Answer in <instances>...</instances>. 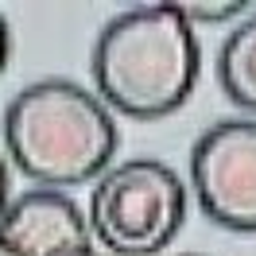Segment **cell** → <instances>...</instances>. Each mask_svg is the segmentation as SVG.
Returning <instances> with one entry per match:
<instances>
[{
	"label": "cell",
	"mask_w": 256,
	"mask_h": 256,
	"mask_svg": "<svg viewBox=\"0 0 256 256\" xmlns=\"http://www.w3.org/2000/svg\"><path fill=\"white\" fill-rule=\"evenodd\" d=\"M202 50L175 4H136L94 43L97 97L132 120H160L190 97Z\"/></svg>",
	"instance_id": "obj_1"
},
{
	"label": "cell",
	"mask_w": 256,
	"mask_h": 256,
	"mask_svg": "<svg viewBox=\"0 0 256 256\" xmlns=\"http://www.w3.org/2000/svg\"><path fill=\"white\" fill-rule=\"evenodd\" d=\"M0 244L20 256H66L94 248V229L74 198L54 186H35L12 198L8 214L0 218Z\"/></svg>",
	"instance_id": "obj_5"
},
{
	"label": "cell",
	"mask_w": 256,
	"mask_h": 256,
	"mask_svg": "<svg viewBox=\"0 0 256 256\" xmlns=\"http://www.w3.org/2000/svg\"><path fill=\"white\" fill-rule=\"evenodd\" d=\"M8 58H12V32H8V20L0 16V74H4Z\"/></svg>",
	"instance_id": "obj_9"
},
{
	"label": "cell",
	"mask_w": 256,
	"mask_h": 256,
	"mask_svg": "<svg viewBox=\"0 0 256 256\" xmlns=\"http://www.w3.org/2000/svg\"><path fill=\"white\" fill-rule=\"evenodd\" d=\"M186 182L163 160L109 167L90 194V229L109 256H156L186 222Z\"/></svg>",
	"instance_id": "obj_3"
},
{
	"label": "cell",
	"mask_w": 256,
	"mask_h": 256,
	"mask_svg": "<svg viewBox=\"0 0 256 256\" xmlns=\"http://www.w3.org/2000/svg\"><path fill=\"white\" fill-rule=\"evenodd\" d=\"M66 256H105V252H97V248H82V252H66Z\"/></svg>",
	"instance_id": "obj_10"
},
{
	"label": "cell",
	"mask_w": 256,
	"mask_h": 256,
	"mask_svg": "<svg viewBox=\"0 0 256 256\" xmlns=\"http://www.w3.org/2000/svg\"><path fill=\"white\" fill-rule=\"evenodd\" d=\"M182 16L190 20H206V24H214V20H229V16H237V12H244L248 4H190V0H178L175 4Z\"/></svg>",
	"instance_id": "obj_7"
},
{
	"label": "cell",
	"mask_w": 256,
	"mask_h": 256,
	"mask_svg": "<svg viewBox=\"0 0 256 256\" xmlns=\"http://www.w3.org/2000/svg\"><path fill=\"white\" fill-rule=\"evenodd\" d=\"M0 256H20L16 248H8V244H0Z\"/></svg>",
	"instance_id": "obj_11"
},
{
	"label": "cell",
	"mask_w": 256,
	"mask_h": 256,
	"mask_svg": "<svg viewBox=\"0 0 256 256\" xmlns=\"http://www.w3.org/2000/svg\"><path fill=\"white\" fill-rule=\"evenodd\" d=\"M218 82L225 97L244 112H256V12L233 28L218 54Z\"/></svg>",
	"instance_id": "obj_6"
},
{
	"label": "cell",
	"mask_w": 256,
	"mask_h": 256,
	"mask_svg": "<svg viewBox=\"0 0 256 256\" xmlns=\"http://www.w3.org/2000/svg\"><path fill=\"white\" fill-rule=\"evenodd\" d=\"M8 160L43 186H78L101 178L116 156V120L78 82H32L4 112Z\"/></svg>",
	"instance_id": "obj_2"
},
{
	"label": "cell",
	"mask_w": 256,
	"mask_h": 256,
	"mask_svg": "<svg viewBox=\"0 0 256 256\" xmlns=\"http://www.w3.org/2000/svg\"><path fill=\"white\" fill-rule=\"evenodd\" d=\"M12 206V171H8V156L0 152V218Z\"/></svg>",
	"instance_id": "obj_8"
},
{
	"label": "cell",
	"mask_w": 256,
	"mask_h": 256,
	"mask_svg": "<svg viewBox=\"0 0 256 256\" xmlns=\"http://www.w3.org/2000/svg\"><path fill=\"white\" fill-rule=\"evenodd\" d=\"M194 198L214 225L256 233V120H218L190 152Z\"/></svg>",
	"instance_id": "obj_4"
}]
</instances>
